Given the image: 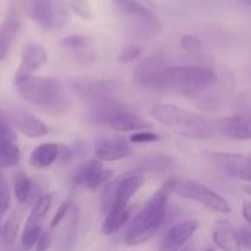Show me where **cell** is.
Returning <instances> with one entry per match:
<instances>
[{"mask_svg":"<svg viewBox=\"0 0 251 251\" xmlns=\"http://www.w3.org/2000/svg\"><path fill=\"white\" fill-rule=\"evenodd\" d=\"M32 21L42 29H50L66 16L64 0H22Z\"/></svg>","mask_w":251,"mask_h":251,"instance_id":"8992f818","label":"cell"},{"mask_svg":"<svg viewBox=\"0 0 251 251\" xmlns=\"http://www.w3.org/2000/svg\"><path fill=\"white\" fill-rule=\"evenodd\" d=\"M47 61H48V51L34 42H27L22 49L21 63L15 74V78L32 75L41 66L46 65Z\"/></svg>","mask_w":251,"mask_h":251,"instance_id":"5bb4252c","label":"cell"},{"mask_svg":"<svg viewBox=\"0 0 251 251\" xmlns=\"http://www.w3.org/2000/svg\"><path fill=\"white\" fill-rule=\"evenodd\" d=\"M91 41L85 36H80V34H74V36L65 37L63 41L60 42V46L63 48L70 49V50L78 51L83 50V49H87L90 46Z\"/></svg>","mask_w":251,"mask_h":251,"instance_id":"f1b7e54d","label":"cell"},{"mask_svg":"<svg viewBox=\"0 0 251 251\" xmlns=\"http://www.w3.org/2000/svg\"><path fill=\"white\" fill-rule=\"evenodd\" d=\"M125 105L115 97L95 98L91 105V119L95 124L105 126L108 120L117 112L124 109Z\"/></svg>","mask_w":251,"mask_h":251,"instance_id":"d6986e66","label":"cell"},{"mask_svg":"<svg viewBox=\"0 0 251 251\" xmlns=\"http://www.w3.org/2000/svg\"><path fill=\"white\" fill-rule=\"evenodd\" d=\"M71 205H73V203H71V201L66 200V201H64L60 206H59V208L56 210L55 215H54L53 220H51V222H50V228L58 227V226L63 222L64 218L68 216V212H69V210H70Z\"/></svg>","mask_w":251,"mask_h":251,"instance_id":"8d00e7d4","label":"cell"},{"mask_svg":"<svg viewBox=\"0 0 251 251\" xmlns=\"http://www.w3.org/2000/svg\"><path fill=\"white\" fill-rule=\"evenodd\" d=\"M130 217V210L126 208L123 212H109L107 213L104 222L102 225V233L105 235H112L119 232L127 223Z\"/></svg>","mask_w":251,"mask_h":251,"instance_id":"d4e9b609","label":"cell"},{"mask_svg":"<svg viewBox=\"0 0 251 251\" xmlns=\"http://www.w3.org/2000/svg\"><path fill=\"white\" fill-rule=\"evenodd\" d=\"M205 156L216 168L228 176L250 181L251 163L248 156L226 151H205Z\"/></svg>","mask_w":251,"mask_h":251,"instance_id":"52a82bcc","label":"cell"},{"mask_svg":"<svg viewBox=\"0 0 251 251\" xmlns=\"http://www.w3.org/2000/svg\"><path fill=\"white\" fill-rule=\"evenodd\" d=\"M22 216H24V212H22L21 208L16 207L10 213L9 217H7L1 232L2 240H4V243L6 245H12L16 242L20 226H21L22 222Z\"/></svg>","mask_w":251,"mask_h":251,"instance_id":"cb8c5ba5","label":"cell"},{"mask_svg":"<svg viewBox=\"0 0 251 251\" xmlns=\"http://www.w3.org/2000/svg\"><path fill=\"white\" fill-rule=\"evenodd\" d=\"M77 88L82 95L92 97V100L100 97H114L115 91L118 90V82L113 80L90 81L80 85Z\"/></svg>","mask_w":251,"mask_h":251,"instance_id":"ffe728a7","label":"cell"},{"mask_svg":"<svg viewBox=\"0 0 251 251\" xmlns=\"http://www.w3.org/2000/svg\"><path fill=\"white\" fill-rule=\"evenodd\" d=\"M58 159V145L44 142L37 146L29 156V163L36 168H47Z\"/></svg>","mask_w":251,"mask_h":251,"instance_id":"44dd1931","label":"cell"},{"mask_svg":"<svg viewBox=\"0 0 251 251\" xmlns=\"http://www.w3.org/2000/svg\"><path fill=\"white\" fill-rule=\"evenodd\" d=\"M142 54V49L137 46H132L129 47V48L124 49L122 53L118 55V61L123 64H129L132 63V61L137 60V59L141 56Z\"/></svg>","mask_w":251,"mask_h":251,"instance_id":"836d02e7","label":"cell"},{"mask_svg":"<svg viewBox=\"0 0 251 251\" xmlns=\"http://www.w3.org/2000/svg\"><path fill=\"white\" fill-rule=\"evenodd\" d=\"M217 81L215 71L206 66H168L162 77V88H172L189 97H198Z\"/></svg>","mask_w":251,"mask_h":251,"instance_id":"277c9868","label":"cell"},{"mask_svg":"<svg viewBox=\"0 0 251 251\" xmlns=\"http://www.w3.org/2000/svg\"><path fill=\"white\" fill-rule=\"evenodd\" d=\"M110 176H112V172L107 171L100 159L93 158L83 164L80 171L76 173L75 183L88 189H95L104 183Z\"/></svg>","mask_w":251,"mask_h":251,"instance_id":"2e32d148","label":"cell"},{"mask_svg":"<svg viewBox=\"0 0 251 251\" xmlns=\"http://www.w3.org/2000/svg\"><path fill=\"white\" fill-rule=\"evenodd\" d=\"M216 135L223 134L225 136L235 140H250L251 129L248 117L234 115V117L222 118L213 122Z\"/></svg>","mask_w":251,"mask_h":251,"instance_id":"9a60e30c","label":"cell"},{"mask_svg":"<svg viewBox=\"0 0 251 251\" xmlns=\"http://www.w3.org/2000/svg\"><path fill=\"white\" fill-rule=\"evenodd\" d=\"M130 141L135 142V144H150V142H157L159 141V135L154 134V132L146 131V130H142V131L135 132V134L130 137Z\"/></svg>","mask_w":251,"mask_h":251,"instance_id":"d590c367","label":"cell"},{"mask_svg":"<svg viewBox=\"0 0 251 251\" xmlns=\"http://www.w3.org/2000/svg\"><path fill=\"white\" fill-rule=\"evenodd\" d=\"M19 95L31 104L49 114H60L65 110V92L60 81L50 77L27 75L15 78Z\"/></svg>","mask_w":251,"mask_h":251,"instance_id":"7a4b0ae2","label":"cell"},{"mask_svg":"<svg viewBox=\"0 0 251 251\" xmlns=\"http://www.w3.org/2000/svg\"><path fill=\"white\" fill-rule=\"evenodd\" d=\"M180 47L188 53L199 55L203 50V43L199 37L191 36V34H185L180 38Z\"/></svg>","mask_w":251,"mask_h":251,"instance_id":"f546056e","label":"cell"},{"mask_svg":"<svg viewBox=\"0 0 251 251\" xmlns=\"http://www.w3.org/2000/svg\"><path fill=\"white\" fill-rule=\"evenodd\" d=\"M152 115L176 134L195 140L210 139L216 135L213 122L189 110L172 104H156Z\"/></svg>","mask_w":251,"mask_h":251,"instance_id":"3957f363","label":"cell"},{"mask_svg":"<svg viewBox=\"0 0 251 251\" xmlns=\"http://www.w3.org/2000/svg\"><path fill=\"white\" fill-rule=\"evenodd\" d=\"M129 29L134 36L142 39H151L159 36L163 29L161 20L151 10L142 6L137 11L126 15Z\"/></svg>","mask_w":251,"mask_h":251,"instance_id":"30bf717a","label":"cell"},{"mask_svg":"<svg viewBox=\"0 0 251 251\" xmlns=\"http://www.w3.org/2000/svg\"><path fill=\"white\" fill-rule=\"evenodd\" d=\"M17 127L25 136L29 137V139L42 137L48 132L47 125L42 120L31 117V115H26L17 120Z\"/></svg>","mask_w":251,"mask_h":251,"instance_id":"603a6c76","label":"cell"},{"mask_svg":"<svg viewBox=\"0 0 251 251\" xmlns=\"http://www.w3.org/2000/svg\"><path fill=\"white\" fill-rule=\"evenodd\" d=\"M20 29H21L20 10L14 5H10L0 27V60H4L7 56L12 44L16 41Z\"/></svg>","mask_w":251,"mask_h":251,"instance_id":"4fadbf2b","label":"cell"},{"mask_svg":"<svg viewBox=\"0 0 251 251\" xmlns=\"http://www.w3.org/2000/svg\"><path fill=\"white\" fill-rule=\"evenodd\" d=\"M213 242L222 251H242L238 232L228 226L216 228L213 232Z\"/></svg>","mask_w":251,"mask_h":251,"instance_id":"7402d4cb","label":"cell"},{"mask_svg":"<svg viewBox=\"0 0 251 251\" xmlns=\"http://www.w3.org/2000/svg\"><path fill=\"white\" fill-rule=\"evenodd\" d=\"M173 188L174 179H169L150 198L132 221L124 238L125 244L130 247L141 245L156 234L166 217L168 199L173 193Z\"/></svg>","mask_w":251,"mask_h":251,"instance_id":"6da1fadb","label":"cell"},{"mask_svg":"<svg viewBox=\"0 0 251 251\" xmlns=\"http://www.w3.org/2000/svg\"><path fill=\"white\" fill-rule=\"evenodd\" d=\"M243 216H244L247 223L251 222V206L249 202H245L243 206Z\"/></svg>","mask_w":251,"mask_h":251,"instance_id":"60d3db41","label":"cell"},{"mask_svg":"<svg viewBox=\"0 0 251 251\" xmlns=\"http://www.w3.org/2000/svg\"><path fill=\"white\" fill-rule=\"evenodd\" d=\"M130 146L124 137L114 136L100 142L96 149V157L100 161L114 162L129 156Z\"/></svg>","mask_w":251,"mask_h":251,"instance_id":"ac0fdd59","label":"cell"},{"mask_svg":"<svg viewBox=\"0 0 251 251\" xmlns=\"http://www.w3.org/2000/svg\"><path fill=\"white\" fill-rule=\"evenodd\" d=\"M173 191L180 198L198 201L220 213H228L230 211L229 203L223 196L199 181L190 179L174 180Z\"/></svg>","mask_w":251,"mask_h":251,"instance_id":"5b68a950","label":"cell"},{"mask_svg":"<svg viewBox=\"0 0 251 251\" xmlns=\"http://www.w3.org/2000/svg\"><path fill=\"white\" fill-rule=\"evenodd\" d=\"M107 127L115 130L119 132H129L137 131V130H147L151 129L152 124L147 120L142 119L139 115L134 114L126 108L115 113L109 120H108Z\"/></svg>","mask_w":251,"mask_h":251,"instance_id":"e0dca14e","label":"cell"},{"mask_svg":"<svg viewBox=\"0 0 251 251\" xmlns=\"http://www.w3.org/2000/svg\"><path fill=\"white\" fill-rule=\"evenodd\" d=\"M51 245V237L48 232H42L41 235L37 239L36 244V251H48Z\"/></svg>","mask_w":251,"mask_h":251,"instance_id":"74e56055","label":"cell"},{"mask_svg":"<svg viewBox=\"0 0 251 251\" xmlns=\"http://www.w3.org/2000/svg\"><path fill=\"white\" fill-rule=\"evenodd\" d=\"M51 205V196L49 194H44L34 203L31 213L25 225L24 232L21 235V244L25 251H29L36 244L37 239L41 235L43 228V221L48 213Z\"/></svg>","mask_w":251,"mask_h":251,"instance_id":"ba28073f","label":"cell"},{"mask_svg":"<svg viewBox=\"0 0 251 251\" xmlns=\"http://www.w3.org/2000/svg\"><path fill=\"white\" fill-rule=\"evenodd\" d=\"M113 4L115 5L118 10H119L122 14H124L125 16L131 12L137 11L139 9H141L144 5L140 4L137 0H112Z\"/></svg>","mask_w":251,"mask_h":251,"instance_id":"1f68e13d","label":"cell"},{"mask_svg":"<svg viewBox=\"0 0 251 251\" xmlns=\"http://www.w3.org/2000/svg\"><path fill=\"white\" fill-rule=\"evenodd\" d=\"M16 135L12 131L6 117L0 112V144L5 141H15Z\"/></svg>","mask_w":251,"mask_h":251,"instance_id":"e575fe53","label":"cell"},{"mask_svg":"<svg viewBox=\"0 0 251 251\" xmlns=\"http://www.w3.org/2000/svg\"><path fill=\"white\" fill-rule=\"evenodd\" d=\"M114 202L109 212H123L127 208V203L132 195L144 184V176H142V172L137 169V171L129 172L114 179Z\"/></svg>","mask_w":251,"mask_h":251,"instance_id":"8fae6325","label":"cell"},{"mask_svg":"<svg viewBox=\"0 0 251 251\" xmlns=\"http://www.w3.org/2000/svg\"><path fill=\"white\" fill-rule=\"evenodd\" d=\"M238 1L243 2V4H245L247 6H250V4H251V0H238Z\"/></svg>","mask_w":251,"mask_h":251,"instance_id":"b9f144b4","label":"cell"},{"mask_svg":"<svg viewBox=\"0 0 251 251\" xmlns=\"http://www.w3.org/2000/svg\"><path fill=\"white\" fill-rule=\"evenodd\" d=\"M205 251H215V250H213V249H211V248H210V249H207V250H205Z\"/></svg>","mask_w":251,"mask_h":251,"instance_id":"ee69618b","label":"cell"},{"mask_svg":"<svg viewBox=\"0 0 251 251\" xmlns=\"http://www.w3.org/2000/svg\"><path fill=\"white\" fill-rule=\"evenodd\" d=\"M69 6L77 16L86 20L91 19V7L86 0H70Z\"/></svg>","mask_w":251,"mask_h":251,"instance_id":"d6a6232c","label":"cell"},{"mask_svg":"<svg viewBox=\"0 0 251 251\" xmlns=\"http://www.w3.org/2000/svg\"><path fill=\"white\" fill-rule=\"evenodd\" d=\"M21 158V152L15 141H5L0 144V168H10L16 166Z\"/></svg>","mask_w":251,"mask_h":251,"instance_id":"484cf974","label":"cell"},{"mask_svg":"<svg viewBox=\"0 0 251 251\" xmlns=\"http://www.w3.org/2000/svg\"><path fill=\"white\" fill-rule=\"evenodd\" d=\"M173 164V158L168 154H153L149 156L142 161V167L150 171H166Z\"/></svg>","mask_w":251,"mask_h":251,"instance_id":"83f0119b","label":"cell"},{"mask_svg":"<svg viewBox=\"0 0 251 251\" xmlns=\"http://www.w3.org/2000/svg\"><path fill=\"white\" fill-rule=\"evenodd\" d=\"M198 228L199 223L194 220L183 221L171 227L162 238L159 251H179L191 239Z\"/></svg>","mask_w":251,"mask_h":251,"instance_id":"7c38bea8","label":"cell"},{"mask_svg":"<svg viewBox=\"0 0 251 251\" xmlns=\"http://www.w3.org/2000/svg\"><path fill=\"white\" fill-rule=\"evenodd\" d=\"M168 64L161 56H147L134 71V82L146 90H161L162 77Z\"/></svg>","mask_w":251,"mask_h":251,"instance_id":"9c48e42d","label":"cell"},{"mask_svg":"<svg viewBox=\"0 0 251 251\" xmlns=\"http://www.w3.org/2000/svg\"><path fill=\"white\" fill-rule=\"evenodd\" d=\"M10 200H11L10 189L9 186H7L5 178L2 176V174L0 173V220H1L2 216L5 215L6 210L9 208Z\"/></svg>","mask_w":251,"mask_h":251,"instance_id":"4dcf8cb0","label":"cell"},{"mask_svg":"<svg viewBox=\"0 0 251 251\" xmlns=\"http://www.w3.org/2000/svg\"><path fill=\"white\" fill-rule=\"evenodd\" d=\"M0 234H1V230H0Z\"/></svg>","mask_w":251,"mask_h":251,"instance_id":"f6af8a7d","label":"cell"},{"mask_svg":"<svg viewBox=\"0 0 251 251\" xmlns=\"http://www.w3.org/2000/svg\"><path fill=\"white\" fill-rule=\"evenodd\" d=\"M239 235V240H240V244H242V248L244 247L245 249L249 250L251 248V232L248 227H243L242 229L239 230L238 233Z\"/></svg>","mask_w":251,"mask_h":251,"instance_id":"f35d334b","label":"cell"},{"mask_svg":"<svg viewBox=\"0 0 251 251\" xmlns=\"http://www.w3.org/2000/svg\"><path fill=\"white\" fill-rule=\"evenodd\" d=\"M179 251H194L193 249H191V248H181V249L180 250H179Z\"/></svg>","mask_w":251,"mask_h":251,"instance_id":"7bdbcfd3","label":"cell"},{"mask_svg":"<svg viewBox=\"0 0 251 251\" xmlns=\"http://www.w3.org/2000/svg\"><path fill=\"white\" fill-rule=\"evenodd\" d=\"M58 158L61 161H69L71 158V151L68 146H59L58 145Z\"/></svg>","mask_w":251,"mask_h":251,"instance_id":"ab89813d","label":"cell"},{"mask_svg":"<svg viewBox=\"0 0 251 251\" xmlns=\"http://www.w3.org/2000/svg\"><path fill=\"white\" fill-rule=\"evenodd\" d=\"M32 189H33V184H32L31 179L24 172H19L15 176L14 181V194L19 203H25L28 201L32 194Z\"/></svg>","mask_w":251,"mask_h":251,"instance_id":"4316f807","label":"cell"}]
</instances>
